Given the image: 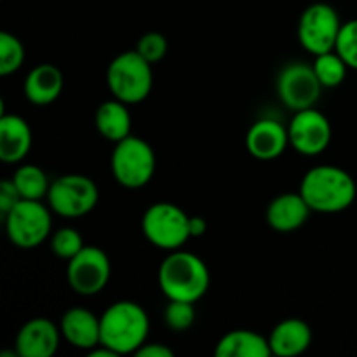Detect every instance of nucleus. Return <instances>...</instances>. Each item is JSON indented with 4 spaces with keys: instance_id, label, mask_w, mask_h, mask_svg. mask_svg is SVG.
<instances>
[{
    "instance_id": "obj_1",
    "label": "nucleus",
    "mask_w": 357,
    "mask_h": 357,
    "mask_svg": "<svg viewBox=\"0 0 357 357\" xmlns=\"http://www.w3.org/2000/svg\"><path fill=\"white\" fill-rule=\"evenodd\" d=\"M160 291L167 300L199 302L208 293L211 274L201 257L190 251H169L157 274Z\"/></svg>"
},
{
    "instance_id": "obj_2",
    "label": "nucleus",
    "mask_w": 357,
    "mask_h": 357,
    "mask_svg": "<svg viewBox=\"0 0 357 357\" xmlns=\"http://www.w3.org/2000/svg\"><path fill=\"white\" fill-rule=\"evenodd\" d=\"M300 194L312 211L340 213L354 204L357 187L351 173L323 164L303 174Z\"/></svg>"
},
{
    "instance_id": "obj_3",
    "label": "nucleus",
    "mask_w": 357,
    "mask_h": 357,
    "mask_svg": "<svg viewBox=\"0 0 357 357\" xmlns=\"http://www.w3.org/2000/svg\"><path fill=\"white\" fill-rule=\"evenodd\" d=\"M150 321L145 309L131 300L112 303L100 316L101 344L117 356L136 354L149 338Z\"/></svg>"
},
{
    "instance_id": "obj_4",
    "label": "nucleus",
    "mask_w": 357,
    "mask_h": 357,
    "mask_svg": "<svg viewBox=\"0 0 357 357\" xmlns=\"http://www.w3.org/2000/svg\"><path fill=\"white\" fill-rule=\"evenodd\" d=\"M107 86L117 100L128 105L142 103L153 86L152 65L136 49L121 52L108 65Z\"/></svg>"
},
{
    "instance_id": "obj_5",
    "label": "nucleus",
    "mask_w": 357,
    "mask_h": 357,
    "mask_svg": "<svg viewBox=\"0 0 357 357\" xmlns=\"http://www.w3.org/2000/svg\"><path fill=\"white\" fill-rule=\"evenodd\" d=\"M155 152L145 139L129 135L122 142L115 143L110 167L114 178L122 187L131 190L145 187L155 174Z\"/></svg>"
},
{
    "instance_id": "obj_6",
    "label": "nucleus",
    "mask_w": 357,
    "mask_h": 357,
    "mask_svg": "<svg viewBox=\"0 0 357 357\" xmlns=\"http://www.w3.org/2000/svg\"><path fill=\"white\" fill-rule=\"evenodd\" d=\"M146 241L164 251L180 250L190 239V216L173 202H155L142 218Z\"/></svg>"
},
{
    "instance_id": "obj_7",
    "label": "nucleus",
    "mask_w": 357,
    "mask_h": 357,
    "mask_svg": "<svg viewBox=\"0 0 357 357\" xmlns=\"http://www.w3.org/2000/svg\"><path fill=\"white\" fill-rule=\"evenodd\" d=\"M6 232L10 243L20 250H33L40 246L52 229L51 211L40 201L21 199L6 216Z\"/></svg>"
},
{
    "instance_id": "obj_8",
    "label": "nucleus",
    "mask_w": 357,
    "mask_h": 357,
    "mask_svg": "<svg viewBox=\"0 0 357 357\" xmlns=\"http://www.w3.org/2000/svg\"><path fill=\"white\" fill-rule=\"evenodd\" d=\"M100 199L98 185L86 174H63L47 192L49 208L63 218H80L93 211Z\"/></svg>"
},
{
    "instance_id": "obj_9",
    "label": "nucleus",
    "mask_w": 357,
    "mask_h": 357,
    "mask_svg": "<svg viewBox=\"0 0 357 357\" xmlns=\"http://www.w3.org/2000/svg\"><path fill=\"white\" fill-rule=\"evenodd\" d=\"M342 24L344 23L333 6L324 2L310 3L298 20L300 44L314 56L333 51Z\"/></svg>"
},
{
    "instance_id": "obj_10",
    "label": "nucleus",
    "mask_w": 357,
    "mask_h": 357,
    "mask_svg": "<svg viewBox=\"0 0 357 357\" xmlns=\"http://www.w3.org/2000/svg\"><path fill=\"white\" fill-rule=\"evenodd\" d=\"M279 100L288 110L300 112L312 108L319 101L323 84L317 79L312 65L293 61L282 66L275 82Z\"/></svg>"
},
{
    "instance_id": "obj_11",
    "label": "nucleus",
    "mask_w": 357,
    "mask_h": 357,
    "mask_svg": "<svg viewBox=\"0 0 357 357\" xmlns=\"http://www.w3.org/2000/svg\"><path fill=\"white\" fill-rule=\"evenodd\" d=\"M112 275L108 255L98 246H84L66 267L70 288L82 296H93L103 291Z\"/></svg>"
},
{
    "instance_id": "obj_12",
    "label": "nucleus",
    "mask_w": 357,
    "mask_h": 357,
    "mask_svg": "<svg viewBox=\"0 0 357 357\" xmlns=\"http://www.w3.org/2000/svg\"><path fill=\"white\" fill-rule=\"evenodd\" d=\"M289 145L298 153L316 157L323 153L331 143V124L323 112L316 108L295 112L288 126Z\"/></svg>"
},
{
    "instance_id": "obj_13",
    "label": "nucleus",
    "mask_w": 357,
    "mask_h": 357,
    "mask_svg": "<svg viewBox=\"0 0 357 357\" xmlns=\"http://www.w3.org/2000/svg\"><path fill=\"white\" fill-rule=\"evenodd\" d=\"M61 330L51 319L35 317L24 323L16 335V354L20 357H51L61 342Z\"/></svg>"
},
{
    "instance_id": "obj_14",
    "label": "nucleus",
    "mask_w": 357,
    "mask_h": 357,
    "mask_svg": "<svg viewBox=\"0 0 357 357\" xmlns=\"http://www.w3.org/2000/svg\"><path fill=\"white\" fill-rule=\"evenodd\" d=\"M288 145V128L274 119H260L246 132V150L258 160L278 159Z\"/></svg>"
},
{
    "instance_id": "obj_15",
    "label": "nucleus",
    "mask_w": 357,
    "mask_h": 357,
    "mask_svg": "<svg viewBox=\"0 0 357 357\" xmlns=\"http://www.w3.org/2000/svg\"><path fill=\"white\" fill-rule=\"evenodd\" d=\"M61 337L68 342L72 347L87 351L101 344L100 333V317L84 307H73L68 309L61 317L59 323Z\"/></svg>"
},
{
    "instance_id": "obj_16",
    "label": "nucleus",
    "mask_w": 357,
    "mask_h": 357,
    "mask_svg": "<svg viewBox=\"0 0 357 357\" xmlns=\"http://www.w3.org/2000/svg\"><path fill=\"white\" fill-rule=\"evenodd\" d=\"M310 211L312 209L309 208L300 192L298 194L288 192L272 199L265 211V220L272 230L288 234L298 230L309 220Z\"/></svg>"
},
{
    "instance_id": "obj_17",
    "label": "nucleus",
    "mask_w": 357,
    "mask_h": 357,
    "mask_svg": "<svg viewBox=\"0 0 357 357\" xmlns=\"http://www.w3.org/2000/svg\"><path fill=\"white\" fill-rule=\"evenodd\" d=\"M31 128L21 115H0V160L6 164L21 162L31 150Z\"/></svg>"
},
{
    "instance_id": "obj_18",
    "label": "nucleus",
    "mask_w": 357,
    "mask_h": 357,
    "mask_svg": "<svg viewBox=\"0 0 357 357\" xmlns=\"http://www.w3.org/2000/svg\"><path fill=\"white\" fill-rule=\"evenodd\" d=\"M312 344V330L298 317H289L275 324L268 335L272 356L296 357L307 351Z\"/></svg>"
},
{
    "instance_id": "obj_19",
    "label": "nucleus",
    "mask_w": 357,
    "mask_h": 357,
    "mask_svg": "<svg viewBox=\"0 0 357 357\" xmlns=\"http://www.w3.org/2000/svg\"><path fill=\"white\" fill-rule=\"evenodd\" d=\"M24 96L37 107L51 105L59 98L63 91L61 70L51 63H42L31 68L23 84Z\"/></svg>"
},
{
    "instance_id": "obj_20",
    "label": "nucleus",
    "mask_w": 357,
    "mask_h": 357,
    "mask_svg": "<svg viewBox=\"0 0 357 357\" xmlns=\"http://www.w3.org/2000/svg\"><path fill=\"white\" fill-rule=\"evenodd\" d=\"M216 357H268V338L251 330H234L223 335L215 347Z\"/></svg>"
},
{
    "instance_id": "obj_21",
    "label": "nucleus",
    "mask_w": 357,
    "mask_h": 357,
    "mask_svg": "<svg viewBox=\"0 0 357 357\" xmlns=\"http://www.w3.org/2000/svg\"><path fill=\"white\" fill-rule=\"evenodd\" d=\"M94 124L98 132L108 142L119 143L131 135V112L128 103L117 100H108L98 107L94 115Z\"/></svg>"
},
{
    "instance_id": "obj_22",
    "label": "nucleus",
    "mask_w": 357,
    "mask_h": 357,
    "mask_svg": "<svg viewBox=\"0 0 357 357\" xmlns=\"http://www.w3.org/2000/svg\"><path fill=\"white\" fill-rule=\"evenodd\" d=\"M13 181L21 199H30V201H42L47 197L49 187H51L45 171L35 164H23L17 167Z\"/></svg>"
},
{
    "instance_id": "obj_23",
    "label": "nucleus",
    "mask_w": 357,
    "mask_h": 357,
    "mask_svg": "<svg viewBox=\"0 0 357 357\" xmlns=\"http://www.w3.org/2000/svg\"><path fill=\"white\" fill-rule=\"evenodd\" d=\"M312 68L323 87H338L347 77L349 66L333 49V51L317 54L312 63Z\"/></svg>"
},
{
    "instance_id": "obj_24",
    "label": "nucleus",
    "mask_w": 357,
    "mask_h": 357,
    "mask_svg": "<svg viewBox=\"0 0 357 357\" xmlns=\"http://www.w3.org/2000/svg\"><path fill=\"white\" fill-rule=\"evenodd\" d=\"M24 63V45L9 31L0 33V75L7 77L17 72Z\"/></svg>"
},
{
    "instance_id": "obj_25",
    "label": "nucleus",
    "mask_w": 357,
    "mask_h": 357,
    "mask_svg": "<svg viewBox=\"0 0 357 357\" xmlns=\"http://www.w3.org/2000/svg\"><path fill=\"white\" fill-rule=\"evenodd\" d=\"M84 244L82 236L77 232L72 227H63V229L56 230L51 237V250L61 260H72L77 253L82 251Z\"/></svg>"
},
{
    "instance_id": "obj_26",
    "label": "nucleus",
    "mask_w": 357,
    "mask_h": 357,
    "mask_svg": "<svg viewBox=\"0 0 357 357\" xmlns=\"http://www.w3.org/2000/svg\"><path fill=\"white\" fill-rule=\"evenodd\" d=\"M164 321L169 330L187 331L195 323V309L192 302H181V300H169L167 307L164 309Z\"/></svg>"
},
{
    "instance_id": "obj_27",
    "label": "nucleus",
    "mask_w": 357,
    "mask_h": 357,
    "mask_svg": "<svg viewBox=\"0 0 357 357\" xmlns=\"http://www.w3.org/2000/svg\"><path fill=\"white\" fill-rule=\"evenodd\" d=\"M335 51L347 63L349 68L357 70V20L342 24Z\"/></svg>"
},
{
    "instance_id": "obj_28",
    "label": "nucleus",
    "mask_w": 357,
    "mask_h": 357,
    "mask_svg": "<svg viewBox=\"0 0 357 357\" xmlns=\"http://www.w3.org/2000/svg\"><path fill=\"white\" fill-rule=\"evenodd\" d=\"M167 38L164 37L159 31H149V33L142 35L136 44V51L139 52V56L146 59L150 65L153 63H159L164 56L167 54Z\"/></svg>"
},
{
    "instance_id": "obj_29",
    "label": "nucleus",
    "mask_w": 357,
    "mask_h": 357,
    "mask_svg": "<svg viewBox=\"0 0 357 357\" xmlns=\"http://www.w3.org/2000/svg\"><path fill=\"white\" fill-rule=\"evenodd\" d=\"M21 201V195L17 192L16 185L13 180H3L0 183V215L3 216Z\"/></svg>"
},
{
    "instance_id": "obj_30",
    "label": "nucleus",
    "mask_w": 357,
    "mask_h": 357,
    "mask_svg": "<svg viewBox=\"0 0 357 357\" xmlns=\"http://www.w3.org/2000/svg\"><path fill=\"white\" fill-rule=\"evenodd\" d=\"M136 356L138 357H173L174 352L171 351L167 345L159 344V342H153V344L145 342V344L136 351Z\"/></svg>"
},
{
    "instance_id": "obj_31",
    "label": "nucleus",
    "mask_w": 357,
    "mask_h": 357,
    "mask_svg": "<svg viewBox=\"0 0 357 357\" xmlns=\"http://www.w3.org/2000/svg\"><path fill=\"white\" fill-rule=\"evenodd\" d=\"M208 230V222L202 216H190V236L201 237Z\"/></svg>"
}]
</instances>
